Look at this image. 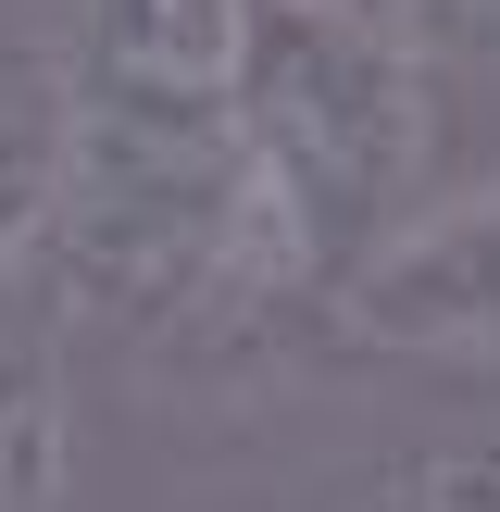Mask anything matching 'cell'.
<instances>
[{
	"instance_id": "cell-2",
	"label": "cell",
	"mask_w": 500,
	"mask_h": 512,
	"mask_svg": "<svg viewBox=\"0 0 500 512\" xmlns=\"http://www.w3.org/2000/svg\"><path fill=\"white\" fill-rule=\"evenodd\" d=\"M88 88H100V0H0V300H25V263L88 138Z\"/></svg>"
},
{
	"instance_id": "cell-1",
	"label": "cell",
	"mask_w": 500,
	"mask_h": 512,
	"mask_svg": "<svg viewBox=\"0 0 500 512\" xmlns=\"http://www.w3.org/2000/svg\"><path fill=\"white\" fill-rule=\"evenodd\" d=\"M338 350L400 375H500V175L388 213L325 288Z\"/></svg>"
}]
</instances>
